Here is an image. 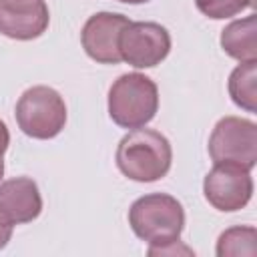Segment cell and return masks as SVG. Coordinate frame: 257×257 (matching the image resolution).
<instances>
[{
    "label": "cell",
    "mask_w": 257,
    "mask_h": 257,
    "mask_svg": "<svg viewBox=\"0 0 257 257\" xmlns=\"http://www.w3.org/2000/svg\"><path fill=\"white\" fill-rule=\"evenodd\" d=\"M173 165V149L165 135L153 128H135L118 141L116 167L137 183L163 179Z\"/></svg>",
    "instance_id": "cell-1"
},
{
    "label": "cell",
    "mask_w": 257,
    "mask_h": 257,
    "mask_svg": "<svg viewBox=\"0 0 257 257\" xmlns=\"http://www.w3.org/2000/svg\"><path fill=\"white\" fill-rule=\"evenodd\" d=\"M128 225L133 233L149 245H163L181 237L185 229V209L173 195L151 193L131 205Z\"/></svg>",
    "instance_id": "cell-2"
},
{
    "label": "cell",
    "mask_w": 257,
    "mask_h": 257,
    "mask_svg": "<svg viewBox=\"0 0 257 257\" xmlns=\"http://www.w3.org/2000/svg\"><path fill=\"white\" fill-rule=\"evenodd\" d=\"M159 110V88L141 72L120 74L108 88V116L122 128H141Z\"/></svg>",
    "instance_id": "cell-3"
},
{
    "label": "cell",
    "mask_w": 257,
    "mask_h": 257,
    "mask_svg": "<svg viewBox=\"0 0 257 257\" xmlns=\"http://www.w3.org/2000/svg\"><path fill=\"white\" fill-rule=\"evenodd\" d=\"M16 122L26 137L54 139L66 124L64 98L50 86L38 84L22 92L16 102Z\"/></svg>",
    "instance_id": "cell-4"
},
{
    "label": "cell",
    "mask_w": 257,
    "mask_h": 257,
    "mask_svg": "<svg viewBox=\"0 0 257 257\" xmlns=\"http://www.w3.org/2000/svg\"><path fill=\"white\" fill-rule=\"evenodd\" d=\"M213 163H237L253 169L257 163V124L241 116H223L209 137Z\"/></svg>",
    "instance_id": "cell-5"
},
{
    "label": "cell",
    "mask_w": 257,
    "mask_h": 257,
    "mask_svg": "<svg viewBox=\"0 0 257 257\" xmlns=\"http://www.w3.org/2000/svg\"><path fill=\"white\" fill-rule=\"evenodd\" d=\"M118 52L135 68H153L171 52V34L157 22H128L118 38Z\"/></svg>",
    "instance_id": "cell-6"
},
{
    "label": "cell",
    "mask_w": 257,
    "mask_h": 257,
    "mask_svg": "<svg viewBox=\"0 0 257 257\" xmlns=\"http://www.w3.org/2000/svg\"><path fill=\"white\" fill-rule=\"evenodd\" d=\"M203 193L209 205L217 211H239L251 201L253 195L251 173L237 163H215L203 181Z\"/></svg>",
    "instance_id": "cell-7"
},
{
    "label": "cell",
    "mask_w": 257,
    "mask_h": 257,
    "mask_svg": "<svg viewBox=\"0 0 257 257\" xmlns=\"http://www.w3.org/2000/svg\"><path fill=\"white\" fill-rule=\"evenodd\" d=\"M131 20L124 14L116 12H96L92 14L80 32V42L84 52L100 62V64H118L120 52H118V38L122 28Z\"/></svg>",
    "instance_id": "cell-8"
},
{
    "label": "cell",
    "mask_w": 257,
    "mask_h": 257,
    "mask_svg": "<svg viewBox=\"0 0 257 257\" xmlns=\"http://www.w3.org/2000/svg\"><path fill=\"white\" fill-rule=\"evenodd\" d=\"M44 0H0V32L12 40H34L48 28Z\"/></svg>",
    "instance_id": "cell-9"
},
{
    "label": "cell",
    "mask_w": 257,
    "mask_h": 257,
    "mask_svg": "<svg viewBox=\"0 0 257 257\" xmlns=\"http://www.w3.org/2000/svg\"><path fill=\"white\" fill-rule=\"evenodd\" d=\"M0 205L16 225L34 221L42 213L38 185L28 177H14L0 183Z\"/></svg>",
    "instance_id": "cell-10"
},
{
    "label": "cell",
    "mask_w": 257,
    "mask_h": 257,
    "mask_svg": "<svg viewBox=\"0 0 257 257\" xmlns=\"http://www.w3.org/2000/svg\"><path fill=\"white\" fill-rule=\"evenodd\" d=\"M257 18L255 14H249L241 20H235L227 24L221 32V46L225 54L239 62L257 60Z\"/></svg>",
    "instance_id": "cell-11"
},
{
    "label": "cell",
    "mask_w": 257,
    "mask_h": 257,
    "mask_svg": "<svg viewBox=\"0 0 257 257\" xmlns=\"http://www.w3.org/2000/svg\"><path fill=\"white\" fill-rule=\"evenodd\" d=\"M229 94L237 106L245 108L247 112H255L257 108V60L241 62L231 72Z\"/></svg>",
    "instance_id": "cell-12"
},
{
    "label": "cell",
    "mask_w": 257,
    "mask_h": 257,
    "mask_svg": "<svg viewBox=\"0 0 257 257\" xmlns=\"http://www.w3.org/2000/svg\"><path fill=\"white\" fill-rule=\"evenodd\" d=\"M219 257H255L257 255V231L255 227H231L219 235L217 241Z\"/></svg>",
    "instance_id": "cell-13"
},
{
    "label": "cell",
    "mask_w": 257,
    "mask_h": 257,
    "mask_svg": "<svg viewBox=\"0 0 257 257\" xmlns=\"http://www.w3.org/2000/svg\"><path fill=\"white\" fill-rule=\"evenodd\" d=\"M195 4L199 8V12L205 14L207 18L223 20V18L237 16L239 12L249 8L253 4V0H195Z\"/></svg>",
    "instance_id": "cell-14"
},
{
    "label": "cell",
    "mask_w": 257,
    "mask_h": 257,
    "mask_svg": "<svg viewBox=\"0 0 257 257\" xmlns=\"http://www.w3.org/2000/svg\"><path fill=\"white\" fill-rule=\"evenodd\" d=\"M147 253L149 255H179V253L193 255V249H189L187 245L181 243V239H177V241H169L163 245H149Z\"/></svg>",
    "instance_id": "cell-15"
},
{
    "label": "cell",
    "mask_w": 257,
    "mask_h": 257,
    "mask_svg": "<svg viewBox=\"0 0 257 257\" xmlns=\"http://www.w3.org/2000/svg\"><path fill=\"white\" fill-rule=\"evenodd\" d=\"M14 221L12 217L6 213V209L0 205V249H4L12 237V231H14Z\"/></svg>",
    "instance_id": "cell-16"
},
{
    "label": "cell",
    "mask_w": 257,
    "mask_h": 257,
    "mask_svg": "<svg viewBox=\"0 0 257 257\" xmlns=\"http://www.w3.org/2000/svg\"><path fill=\"white\" fill-rule=\"evenodd\" d=\"M10 145V133H8V126L4 120H0V181H2V175H4V153Z\"/></svg>",
    "instance_id": "cell-17"
},
{
    "label": "cell",
    "mask_w": 257,
    "mask_h": 257,
    "mask_svg": "<svg viewBox=\"0 0 257 257\" xmlns=\"http://www.w3.org/2000/svg\"><path fill=\"white\" fill-rule=\"evenodd\" d=\"M116 2H124V4H145L149 0H116Z\"/></svg>",
    "instance_id": "cell-18"
}]
</instances>
